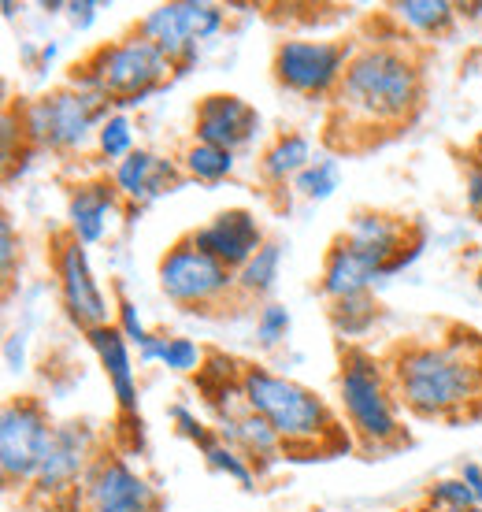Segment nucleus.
<instances>
[{"label": "nucleus", "instance_id": "nucleus-1", "mask_svg": "<svg viewBox=\"0 0 482 512\" xmlns=\"http://www.w3.org/2000/svg\"><path fill=\"white\" fill-rule=\"evenodd\" d=\"M330 101H334L330 130H345V138L397 134L416 119L423 104V67L408 45H390V41L364 45L353 52L342 86Z\"/></svg>", "mask_w": 482, "mask_h": 512}, {"label": "nucleus", "instance_id": "nucleus-2", "mask_svg": "<svg viewBox=\"0 0 482 512\" xmlns=\"http://www.w3.org/2000/svg\"><path fill=\"white\" fill-rule=\"evenodd\" d=\"M394 394L419 416H453L479 394L482 372L453 346H408L397 353Z\"/></svg>", "mask_w": 482, "mask_h": 512}, {"label": "nucleus", "instance_id": "nucleus-3", "mask_svg": "<svg viewBox=\"0 0 482 512\" xmlns=\"http://www.w3.org/2000/svg\"><path fill=\"white\" fill-rule=\"evenodd\" d=\"M241 394H245V405L260 420L271 423V431L282 438L286 449L319 446L323 438L338 431L323 397H316L308 386L293 383L286 375L267 372L260 364H249L241 372Z\"/></svg>", "mask_w": 482, "mask_h": 512}, {"label": "nucleus", "instance_id": "nucleus-4", "mask_svg": "<svg viewBox=\"0 0 482 512\" xmlns=\"http://www.w3.org/2000/svg\"><path fill=\"white\" fill-rule=\"evenodd\" d=\"M75 71H82V75L71 78V86L104 93L119 112H127V108H138V104L149 101L167 82V75L175 71V64L156 49L153 41H145L141 34H130L123 41L101 45Z\"/></svg>", "mask_w": 482, "mask_h": 512}, {"label": "nucleus", "instance_id": "nucleus-5", "mask_svg": "<svg viewBox=\"0 0 482 512\" xmlns=\"http://www.w3.org/2000/svg\"><path fill=\"white\" fill-rule=\"evenodd\" d=\"M115 104L97 90L82 86H60L23 108V127L30 145L56 149V153H75L97 130L115 116Z\"/></svg>", "mask_w": 482, "mask_h": 512}, {"label": "nucleus", "instance_id": "nucleus-6", "mask_svg": "<svg viewBox=\"0 0 482 512\" xmlns=\"http://www.w3.org/2000/svg\"><path fill=\"white\" fill-rule=\"evenodd\" d=\"M338 397L349 416V427L360 442L368 446H386L401 438V423L394 409V390L382 375L379 360L364 349L349 346L342 353V372H338Z\"/></svg>", "mask_w": 482, "mask_h": 512}, {"label": "nucleus", "instance_id": "nucleus-7", "mask_svg": "<svg viewBox=\"0 0 482 512\" xmlns=\"http://www.w3.org/2000/svg\"><path fill=\"white\" fill-rule=\"evenodd\" d=\"M227 23V8L208 4V0H175V4H156L153 12L138 23V34L153 41L182 75L201 56V41L216 38Z\"/></svg>", "mask_w": 482, "mask_h": 512}, {"label": "nucleus", "instance_id": "nucleus-8", "mask_svg": "<svg viewBox=\"0 0 482 512\" xmlns=\"http://www.w3.org/2000/svg\"><path fill=\"white\" fill-rule=\"evenodd\" d=\"M353 45L345 41H312V38H286L275 45V82L282 90L297 93V97H334L345 78V67L353 60Z\"/></svg>", "mask_w": 482, "mask_h": 512}, {"label": "nucleus", "instance_id": "nucleus-9", "mask_svg": "<svg viewBox=\"0 0 482 512\" xmlns=\"http://www.w3.org/2000/svg\"><path fill=\"white\" fill-rule=\"evenodd\" d=\"M156 279H160V290H164L167 301L190 308V312L219 305L230 290H238L234 271L223 268L216 256H208L204 249H197L190 234L178 238V242L160 256Z\"/></svg>", "mask_w": 482, "mask_h": 512}, {"label": "nucleus", "instance_id": "nucleus-10", "mask_svg": "<svg viewBox=\"0 0 482 512\" xmlns=\"http://www.w3.org/2000/svg\"><path fill=\"white\" fill-rule=\"evenodd\" d=\"M49 412L41 409L34 397H15L0 412V472L8 487L34 483L45 464V453L52 446Z\"/></svg>", "mask_w": 482, "mask_h": 512}, {"label": "nucleus", "instance_id": "nucleus-11", "mask_svg": "<svg viewBox=\"0 0 482 512\" xmlns=\"http://www.w3.org/2000/svg\"><path fill=\"white\" fill-rule=\"evenodd\" d=\"M86 512H160L156 487L123 457H97L82 479Z\"/></svg>", "mask_w": 482, "mask_h": 512}, {"label": "nucleus", "instance_id": "nucleus-12", "mask_svg": "<svg viewBox=\"0 0 482 512\" xmlns=\"http://www.w3.org/2000/svg\"><path fill=\"white\" fill-rule=\"evenodd\" d=\"M56 279H60V297H64L71 323H78L82 331H97L112 323V308H108L101 282L93 279L86 245H78L71 234L56 245Z\"/></svg>", "mask_w": 482, "mask_h": 512}, {"label": "nucleus", "instance_id": "nucleus-13", "mask_svg": "<svg viewBox=\"0 0 482 512\" xmlns=\"http://www.w3.org/2000/svg\"><path fill=\"white\" fill-rule=\"evenodd\" d=\"M97 461V438H93V427L89 423H60L56 435H52V446L45 453V464H41L34 487L45 498H56V494H67L75 490L86 472Z\"/></svg>", "mask_w": 482, "mask_h": 512}, {"label": "nucleus", "instance_id": "nucleus-14", "mask_svg": "<svg viewBox=\"0 0 482 512\" xmlns=\"http://www.w3.org/2000/svg\"><path fill=\"white\" fill-rule=\"evenodd\" d=\"M190 238L197 249L216 256L219 264L230 268L234 275L267 245L264 231H260V223H256V216L249 208H227V212H219L204 227H197Z\"/></svg>", "mask_w": 482, "mask_h": 512}, {"label": "nucleus", "instance_id": "nucleus-15", "mask_svg": "<svg viewBox=\"0 0 482 512\" xmlns=\"http://www.w3.org/2000/svg\"><path fill=\"white\" fill-rule=\"evenodd\" d=\"M260 130V112L249 101H241L234 93H208L197 104L193 119V141L216 145L227 153H238L241 145H249Z\"/></svg>", "mask_w": 482, "mask_h": 512}, {"label": "nucleus", "instance_id": "nucleus-16", "mask_svg": "<svg viewBox=\"0 0 482 512\" xmlns=\"http://www.w3.org/2000/svg\"><path fill=\"white\" fill-rule=\"evenodd\" d=\"M123 212V197L115 190V182L93 179L78 182L67 197V234L78 245H97L112 227V219Z\"/></svg>", "mask_w": 482, "mask_h": 512}, {"label": "nucleus", "instance_id": "nucleus-17", "mask_svg": "<svg viewBox=\"0 0 482 512\" xmlns=\"http://www.w3.org/2000/svg\"><path fill=\"white\" fill-rule=\"evenodd\" d=\"M112 182L127 205L141 208L160 201L164 193L178 190L182 186V171H178L175 160H164V156L149 153V149H134L123 164H115Z\"/></svg>", "mask_w": 482, "mask_h": 512}, {"label": "nucleus", "instance_id": "nucleus-18", "mask_svg": "<svg viewBox=\"0 0 482 512\" xmlns=\"http://www.w3.org/2000/svg\"><path fill=\"white\" fill-rule=\"evenodd\" d=\"M386 275V264L379 256L360 253L349 242L334 238L327 260H323V275H319V290L330 301H345V297H360L371 290V282Z\"/></svg>", "mask_w": 482, "mask_h": 512}, {"label": "nucleus", "instance_id": "nucleus-19", "mask_svg": "<svg viewBox=\"0 0 482 512\" xmlns=\"http://www.w3.org/2000/svg\"><path fill=\"white\" fill-rule=\"evenodd\" d=\"M86 342L93 346L104 375H108L115 405L127 416H138V375H134V357H130V342L123 338V331L115 323H108V327L86 331Z\"/></svg>", "mask_w": 482, "mask_h": 512}, {"label": "nucleus", "instance_id": "nucleus-20", "mask_svg": "<svg viewBox=\"0 0 482 512\" xmlns=\"http://www.w3.org/2000/svg\"><path fill=\"white\" fill-rule=\"evenodd\" d=\"M216 435L227 442V446H234L245 457L249 464L256 461H275L279 453H286V446H282V438L271 431V423L260 420L249 405H238V409L230 412H219V427Z\"/></svg>", "mask_w": 482, "mask_h": 512}, {"label": "nucleus", "instance_id": "nucleus-21", "mask_svg": "<svg viewBox=\"0 0 482 512\" xmlns=\"http://www.w3.org/2000/svg\"><path fill=\"white\" fill-rule=\"evenodd\" d=\"M342 242H349L360 253L379 256L382 264L390 268L397 256L405 253L408 245V223L397 216H386V212H356L353 223L338 234Z\"/></svg>", "mask_w": 482, "mask_h": 512}, {"label": "nucleus", "instance_id": "nucleus-22", "mask_svg": "<svg viewBox=\"0 0 482 512\" xmlns=\"http://www.w3.org/2000/svg\"><path fill=\"white\" fill-rule=\"evenodd\" d=\"M312 164V141L305 134H279L260 156V175L271 186H286Z\"/></svg>", "mask_w": 482, "mask_h": 512}, {"label": "nucleus", "instance_id": "nucleus-23", "mask_svg": "<svg viewBox=\"0 0 482 512\" xmlns=\"http://www.w3.org/2000/svg\"><path fill=\"white\" fill-rule=\"evenodd\" d=\"M390 12L412 34H431V38L445 34L460 15L457 4H449V0H397V4H390Z\"/></svg>", "mask_w": 482, "mask_h": 512}, {"label": "nucleus", "instance_id": "nucleus-24", "mask_svg": "<svg viewBox=\"0 0 482 512\" xmlns=\"http://www.w3.org/2000/svg\"><path fill=\"white\" fill-rule=\"evenodd\" d=\"M279 271H282V245L279 242H267L260 253L245 264V268L234 275L238 279V290L245 297H264L275 290V282H279Z\"/></svg>", "mask_w": 482, "mask_h": 512}, {"label": "nucleus", "instance_id": "nucleus-25", "mask_svg": "<svg viewBox=\"0 0 482 512\" xmlns=\"http://www.w3.org/2000/svg\"><path fill=\"white\" fill-rule=\"evenodd\" d=\"M379 320V305L371 301V294L345 297V301H330V323L342 338H360L368 334Z\"/></svg>", "mask_w": 482, "mask_h": 512}, {"label": "nucleus", "instance_id": "nucleus-26", "mask_svg": "<svg viewBox=\"0 0 482 512\" xmlns=\"http://www.w3.org/2000/svg\"><path fill=\"white\" fill-rule=\"evenodd\" d=\"M234 153L227 149H216V145H201V141H193L190 149L182 153V171L197 182H223L234 171Z\"/></svg>", "mask_w": 482, "mask_h": 512}, {"label": "nucleus", "instance_id": "nucleus-27", "mask_svg": "<svg viewBox=\"0 0 482 512\" xmlns=\"http://www.w3.org/2000/svg\"><path fill=\"white\" fill-rule=\"evenodd\" d=\"M338 186H342V167H338L334 156H319V160H312V164L293 179V190L301 193V197H308V201H327Z\"/></svg>", "mask_w": 482, "mask_h": 512}, {"label": "nucleus", "instance_id": "nucleus-28", "mask_svg": "<svg viewBox=\"0 0 482 512\" xmlns=\"http://www.w3.org/2000/svg\"><path fill=\"white\" fill-rule=\"evenodd\" d=\"M204 453V461H208V468H216V472H223L227 479H234V483H241L245 490H253L256 487V475H253V464L241 457L238 449L227 446L223 438H212L208 446L201 449Z\"/></svg>", "mask_w": 482, "mask_h": 512}, {"label": "nucleus", "instance_id": "nucleus-29", "mask_svg": "<svg viewBox=\"0 0 482 512\" xmlns=\"http://www.w3.org/2000/svg\"><path fill=\"white\" fill-rule=\"evenodd\" d=\"M97 149H101L104 160H112V164H123L130 153H134V127H130V119L123 112H115L101 130H97Z\"/></svg>", "mask_w": 482, "mask_h": 512}, {"label": "nucleus", "instance_id": "nucleus-30", "mask_svg": "<svg viewBox=\"0 0 482 512\" xmlns=\"http://www.w3.org/2000/svg\"><path fill=\"white\" fill-rule=\"evenodd\" d=\"M286 334H290V308L275 305V301L260 308V316H256V342L264 349H275L286 342Z\"/></svg>", "mask_w": 482, "mask_h": 512}, {"label": "nucleus", "instance_id": "nucleus-31", "mask_svg": "<svg viewBox=\"0 0 482 512\" xmlns=\"http://www.w3.org/2000/svg\"><path fill=\"white\" fill-rule=\"evenodd\" d=\"M204 360H208V353H204L193 338H171V342H167L164 368H171L175 375H190V372L201 375Z\"/></svg>", "mask_w": 482, "mask_h": 512}, {"label": "nucleus", "instance_id": "nucleus-32", "mask_svg": "<svg viewBox=\"0 0 482 512\" xmlns=\"http://www.w3.org/2000/svg\"><path fill=\"white\" fill-rule=\"evenodd\" d=\"M431 505L445 512H457V509H475V494L464 479H442L431 487Z\"/></svg>", "mask_w": 482, "mask_h": 512}, {"label": "nucleus", "instance_id": "nucleus-33", "mask_svg": "<svg viewBox=\"0 0 482 512\" xmlns=\"http://www.w3.org/2000/svg\"><path fill=\"white\" fill-rule=\"evenodd\" d=\"M115 316H119V331H123V338H127L130 346H145V338L153 331H145V323H141V316H138V308L130 305V301H119V308H115Z\"/></svg>", "mask_w": 482, "mask_h": 512}, {"label": "nucleus", "instance_id": "nucleus-34", "mask_svg": "<svg viewBox=\"0 0 482 512\" xmlns=\"http://www.w3.org/2000/svg\"><path fill=\"white\" fill-rule=\"evenodd\" d=\"M464 205L471 208V216H482V160H475V156L464 171Z\"/></svg>", "mask_w": 482, "mask_h": 512}, {"label": "nucleus", "instance_id": "nucleus-35", "mask_svg": "<svg viewBox=\"0 0 482 512\" xmlns=\"http://www.w3.org/2000/svg\"><path fill=\"white\" fill-rule=\"evenodd\" d=\"M15 256H19V238H15L12 219L4 216L0 219V271H4V279H12Z\"/></svg>", "mask_w": 482, "mask_h": 512}, {"label": "nucleus", "instance_id": "nucleus-36", "mask_svg": "<svg viewBox=\"0 0 482 512\" xmlns=\"http://www.w3.org/2000/svg\"><path fill=\"white\" fill-rule=\"evenodd\" d=\"M64 12H67V19H71V26H75V30H86V26L97 19L101 4H97V0H71Z\"/></svg>", "mask_w": 482, "mask_h": 512}, {"label": "nucleus", "instance_id": "nucleus-37", "mask_svg": "<svg viewBox=\"0 0 482 512\" xmlns=\"http://www.w3.org/2000/svg\"><path fill=\"white\" fill-rule=\"evenodd\" d=\"M167 342H171L167 334H149V338H145V346L138 349V360H141V364H156V360L164 364V357H167Z\"/></svg>", "mask_w": 482, "mask_h": 512}, {"label": "nucleus", "instance_id": "nucleus-38", "mask_svg": "<svg viewBox=\"0 0 482 512\" xmlns=\"http://www.w3.org/2000/svg\"><path fill=\"white\" fill-rule=\"evenodd\" d=\"M460 479L471 487V494H475V505L482 509V464H464V468H460Z\"/></svg>", "mask_w": 482, "mask_h": 512}, {"label": "nucleus", "instance_id": "nucleus-39", "mask_svg": "<svg viewBox=\"0 0 482 512\" xmlns=\"http://www.w3.org/2000/svg\"><path fill=\"white\" fill-rule=\"evenodd\" d=\"M460 15H468V19H482V4H457Z\"/></svg>", "mask_w": 482, "mask_h": 512}, {"label": "nucleus", "instance_id": "nucleus-40", "mask_svg": "<svg viewBox=\"0 0 482 512\" xmlns=\"http://www.w3.org/2000/svg\"><path fill=\"white\" fill-rule=\"evenodd\" d=\"M15 12H19V4H15V0H4V19H12Z\"/></svg>", "mask_w": 482, "mask_h": 512}, {"label": "nucleus", "instance_id": "nucleus-41", "mask_svg": "<svg viewBox=\"0 0 482 512\" xmlns=\"http://www.w3.org/2000/svg\"><path fill=\"white\" fill-rule=\"evenodd\" d=\"M471 156H475V160H482V130H479V138H475V149H471Z\"/></svg>", "mask_w": 482, "mask_h": 512}, {"label": "nucleus", "instance_id": "nucleus-42", "mask_svg": "<svg viewBox=\"0 0 482 512\" xmlns=\"http://www.w3.org/2000/svg\"><path fill=\"white\" fill-rule=\"evenodd\" d=\"M475 60H479V64H482V45H479V49H475Z\"/></svg>", "mask_w": 482, "mask_h": 512}, {"label": "nucleus", "instance_id": "nucleus-43", "mask_svg": "<svg viewBox=\"0 0 482 512\" xmlns=\"http://www.w3.org/2000/svg\"><path fill=\"white\" fill-rule=\"evenodd\" d=\"M475 282H479V290H482V271H479V279H475Z\"/></svg>", "mask_w": 482, "mask_h": 512}, {"label": "nucleus", "instance_id": "nucleus-44", "mask_svg": "<svg viewBox=\"0 0 482 512\" xmlns=\"http://www.w3.org/2000/svg\"><path fill=\"white\" fill-rule=\"evenodd\" d=\"M479 219H482V216H479Z\"/></svg>", "mask_w": 482, "mask_h": 512}]
</instances>
